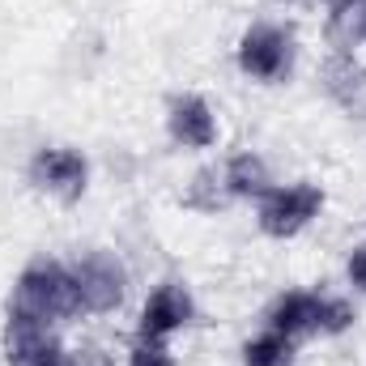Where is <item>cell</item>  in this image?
Returning a JSON list of instances; mask_svg holds the SVG:
<instances>
[{
  "label": "cell",
  "instance_id": "obj_13",
  "mask_svg": "<svg viewBox=\"0 0 366 366\" xmlns=\"http://www.w3.org/2000/svg\"><path fill=\"white\" fill-rule=\"evenodd\" d=\"M354 324V311L345 298H320L315 294V328L320 332H345Z\"/></svg>",
  "mask_w": 366,
  "mask_h": 366
},
{
  "label": "cell",
  "instance_id": "obj_8",
  "mask_svg": "<svg viewBox=\"0 0 366 366\" xmlns=\"http://www.w3.org/2000/svg\"><path fill=\"white\" fill-rule=\"evenodd\" d=\"M171 137L187 149H209L217 137V119L200 94H183L171 102Z\"/></svg>",
  "mask_w": 366,
  "mask_h": 366
},
{
  "label": "cell",
  "instance_id": "obj_12",
  "mask_svg": "<svg viewBox=\"0 0 366 366\" xmlns=\"http://www.w3.org/2000/svg\"><path fill=\"white\" fill-rule=\"evenodd\" d=\"M328 17H332V34L341 43L366 39V0H332Z\"/></svg>",
  "mask_w": 366,
  "mask_h": 366
},
{
  "label": "cell",
  "instance_id": "obj_5",
  "mask_svg": "<svg viewBox=\"0 0 366 366\" xmlns=\"http://www.w3.org/2000/svg\"><path fill=\"white\" fill-rule=\"evenodd\" d=\"M86 179H90L86 158L77 149H64V145L39 149L34 162H30V183L43 187V192H51V196H60V200H77L86 192Z\"/></svg>",
  "mask_w": 366,
  "mask_h": 366
},
{
  "label": "cell",
  "instance_id": "obj_11",
  "mask_svg": "<svg viewBox=\"0 0 366 366\" xmlns=\"http://www.w3.org/2000/svg\"><path fill=\"white\" fill-rule=\"evenodd\" d=\"M247 366H290L294 362V337H285V332H264V337H256L247 350Z\"/></svg>",
  "mask_w": 366,
  "mask_h": 366
},
{
  "label": "cell",
  "instance_id": "obj_6",
  "mask_svg": "<svg viewBox=\"0 0 366 366\" xmlns=\"http://www.w3.org/2000/svg\"><path fill=\"white\" fill-rule=\"evenodd\" d=\"M4 354L13 366H43L47 358L60 354L56 337L47 332L43 320L34 315H21V311H9V324H4Z\"/></svg>",
  "mask_w": 366,
  "mask_h": 366
},
{
  "label": "cell",
  "instance_id": "obj_4",
  "mask_svg": "<svg viewBox=\"0 0 366 366\" xmlns=\"http://www.w3.org/2000/svg\"><path fill=\"white\" fill-rule=\"evenodd\" d=\"M290 56H294V43L277 26H252L239 43V69L260 81H277L281 73H290Z\"/></svg>",
  "mask_w": 366,
  "mask_h": 366
},
{
  "label": "cell",
  "instance_id": "obj_10",
  "mask_svg": "<svg viewBox=\"0 0 366 366\" xmlns=\"http://www.w3.org/2000/svg\"><path fill=\"white\" fill-rule=\"evenodd\" d=\"M269 324H273V332H285V337H298V332L315 328V294H285V298H277Z\"/></svg>",
  "mask_w": 366,
  "mask_h": 366
},
{
  "label": "cell",
  "instance_id": "obj_9",
  "mask_svg": "<svg viewBox=\"0 0 366 366\" xmlns=\"http://www.w3.org/2000/svg\"><path fill=\"white\" fill-rule=\"evenodd\" d=\"M222 183H226L230 196H269V192H273V187H269V171H264V162H260L256 154L230 158L226 171H222Z\"/></svg>",
  "mask_w": 366,
  "mask_h": 366
},
{
  "label": "cell",
  "instance_id": "obj_15",
  "mask_svg": "<svg viewBox=\"0 0 366 366\" xmlns=\"http://www.w3.org/2000/svg\"><path fill=\"white\" fill-rule=\"evenodd\" d=\"M350 281L366 290V247H358V252H354V260H350Z\"/></svg>",
  "mask_w": 366,
  "mask_h": 366
},
{
  "label": "cell",
  "instance_id": "obj_7",
  "mask_svg": "<svg viewBox=\"0 0 366 366\" xmlns=\"http://www.w3.org/2000/svg\"><path fill=\"white\" fill-rule=\"evenodd\" d=\"M192 315H196L192 294L183 290L179 281H167V285H158V290L149 294V302H145V311H141V337H145V341H162V337H171L175 328H183Z\"/></svg>",
  "mask_w": 366,
  "mask_h": 366
},
{
  "label": "cell",
  "instance_id": "obj_16",
  "mask_svg": "<svg viewBox=\"0 0 366 366\" xmlns=\"http://www.w3.org/2000/svg\"><path fill=\"white\" fill-rule=\"evenodd\" d=\"M43 366H73V362H69V354H64V350H60V354H56V358H47V362H43Z\"/></svg>",
  "mask_w": 366,
  "mask_h": 366
},
{
  "label": "cell",
  "instance_id": "obj_3",
  "mask_svg": "<svg viewBox=\"0 0 366 366\" xmlns=\"http://www.w3.org/2000/svg\"><path fill=\"white\" fill-rule=\"evenodd\" d=\"M77 290H81V307L86 311H115L119 302H124V294H128V273H124V264L115 260V256H107V252H90V256H81L77 260Z\"/></svg>",
  "mask_w": 366,
  "mask_h": 366
},
{
  "label": "cell",
  "instance_id": "obj_2",
  "mask_svg": "<svg viewBox=\"0 0 366 366\" xmlns=\"http://www.w3.org/2000/svg\"><path fill=\"white\" fill-rule=\"evenodd\" d=\"M324 209V192L315 183H294V187H273L260 204V226L264 234H277V239H290L298 234L315 213Z\"/></svg>",
  "mask_w": 366,
  "mask_h": 366
},
{
  "label": "cell",
  "instance_id": "obj_14",
  "mask_svg": "<svg viewBox=\"0 0 366 366\" xmlns=\"http://www.w3.org/2000/svg\"><path fill=\"white\" fill-rule=\"evenodd\" d=\"M128 366H175V358H171V350L162 345V341H137V350H132V358H128Z\"/></svg>",
  "mask_w": 366,
  "mask_h": 366
},
{
  "label": "cell",
  "instance_id": "obj_1",
  "mask_svg": "<svg viewBox=\"0 0 366 366\" xmlns=\"http://www.w3.org/2000/svg\"><path fill=\"white\" fill-rule=\"evenodd\" d=\"M9 311H21V315H34L43 324H56V320H73L86 307H81V290H77L73 269L43 260V264H30L17 277Z\"/></svg>",
  "mask_w": 366,
  "mask_h": 366
}]
</instances>
